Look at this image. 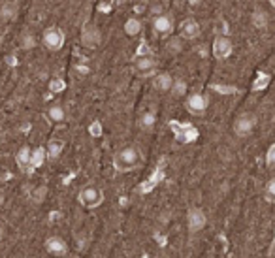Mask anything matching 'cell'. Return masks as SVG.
<instances>
[{"label":"cell","instance_id":"8","mask_svg":"<svg viewBox=\"0 0 275 258\" xmlns=\"http://www.w3.org/2000/svg\"><path fill=\"white\" fill-rule=\"evenodd\" d=\"M151 27H153V32L157 36H168L173 30V19L168 13H159L157 17H153Z\"/></svg>","mask_w":275,"mask_h":258},{"label":"cell","instance_id":"20","mask_svg":"<svg viewBox=\"0 0 275 258\" xmlns=\"http://www.w3.org/2000/svg\"><path fill=\"white\" fill-rule=\"evenodd\" d=\"M251 21H252V27H256L258 30H262V29H266V27H268V21H270V19H268L266 11L256 10V11H252Z\"/></svg>","mask_w":275,"mask_h":258},{"label":"cell","instance_id":"19","mask_svg":"<svg viewBox=\"0 0 275 258\" xmlns=\"http://www.w3.org/2000/svg\"><path fill=\"white\" fill-rule=\"evenodd\" d=\"M141 32V21L136 19V17H130V19H126L125 21V34L126 36H130V38H134L138 34Z\"/></svg>","mask_w":275,"mask_h":258},{"label":"cell","instance_id":"7","mask_svg":"<svg viewBox=\"0 0 275 258\" xmlns=\"http://www.w3.org/2000/svg\"><path fill=\"white\" fill-rule=\"evenodd\" d=\"M42 42L49 51H58L64 45V32L57 27H49L42 36Z\"/></svg>","mask_w":275,"mask_h":258},{"label":"cell","instance_id":"28","mask_svg":"<svg viewBox=\"0 0 275 258\" xmlns=\"http://www.w3.org/2000/svg\"><path fill=\"white\" fill-rule=\"evenodd\" d=\"M2 237H4V230H2V228H0V239H2Z\"/></svg>","mask_w":275,"mask_h":258},{"label":"cell","instance_id":"16","mask_svg":"<svg viewBox=\"0 0 275 258\" xmlns=\"http://www.w3.org/2000/svg\"><path fill=\"white\" fill-rule=\"evenodd\" d=\"M157 123V117H155V113L153 112H145L139 115V119H138V126L141 128V130H153V126Z\"/></svg>","mask_w":275,"mask_h":258},{"label":"cell","instance_id":"24","mask_svg":"<svg viewBox=\"0 0 275 258\" xmlns=\"http://www.w3.org/2000/svg\"><path fill=\"white\" fill-rule=\"evenodd\" d=\"M266 166L270 170L275 168V143L270 149H268V153H266Z\"/></svg>","mask_w":275,"mask_h":258},{"label":"cell","instance_id":"17","mask_svg":"<svg viewBox=\"0 0 275 258\" xmlns=\"http://www.w3.org/2000/svg\"><path fill=\"white\" fill-rule=\"evenodd\" d=\"M46 149L44 147H36L34 151H30V166H32V170L34 168H40L44 162H46Z\"/></svg>","mask_w":275,"mask_h":258},{"label":"cell","instance_id":"2","mask_svg":"<svg viewBox=\"0 0 275 258\" xmlns=\"http://www.w3.org/2000/svg\"><path fill=\"white\" fill-rule=\"evenodd\" d=\"M78 200L83 207H87V209H94V207H98V205H102L104 202V192L100 187H94V185H87V187H83L78 194Z\"/></svg>","mask_w":275,"mask_h":258},{"label":"cell","instance_id":"27","mask_svg":"<svg viewBox=\"0 0 275 258\" xmlns=\"http://www.w3.org/2000/svg\"><path fill=\"white\" fill-rule=\"evenodd\" d=\"M2 203H4V194L0 192V205H2Z\"/></svg>","mask_w":275,"mask_h":258},{"label":"cell","instance_id":"1","mask_svg":"<svg viewBox=\"0 0 275 258\" xmlns=\"http://www.w3.org/2000/svg\"><path fill=\"white\" fill-rule=\"evenodd\" d=\"M141 164V155L134 145L121 147L113 155V168L121 173L132 172Z\"/></svg>","mask_w":275,"mask_h":258},{"label":"cell","instance_id":"6","mask_svg":"<svg viewBox=\"0 0 275 258\" xmlns=\"http://www.w3.org/2000/svg\"><path fill=\"white\" fill-rule=\"evenodd\" d=\"M207 225V215L204 209L200 207H191L189 213H187V228L191 234H198L202 232Z\"/></svg>","mask_w":275,"mask_h":258},{"label":"cell","instance_id":"23","mask_svg":"<svg viewBox=\"0 0 275 258\" xmlns=\"http://www.w3.org/2000/svg\"><path fill=\"white\" fill-rule=\"evenodd\" d=\"M183 38L179 36V38H172L168 44H166V49L170 51V53H179L181 51V47H183V42H181Z\"/></svg>","mask_w":275,"mask_h":258},{"label":"cell","instance_id":"9","mask_svg":"<svg viewBox=\"0 0 275 258\" xmlns=\"http://www.w3.org/2000/svg\"><path fill=\"white\" fill-rule=\"evenodd\" d=\"M134 70L139 76H153L157 70V58L151 55H139L134 60Z\"/></svg>","mask_w":275,"mask_h":258},{"label":"cell","instance_id":"12","mask_svg":"<svg viewBox=\"0 0 275 258\" xmlns=\"http://www.w3.org/2000/svg\"><path fill=\"white\" fill-rule=\"evenodd\" d=\"M172 83H173V78L168 72L153 74V78H151V87L157 90V92H170Z\"/></svg>","mask_w":275,"mask_h":258},{"label":"cell","instance_id":"3","mask_svg":"<svg viewBox=\"0 0 275 258\" xmlns=\"http://www.w3.org/2000/svg\"><path fill=\"white\" fill-rule=\"evenodd\" d=\"M256 128V117L254 113H241L234 119L232 130L238 138H249Z\"/></svg>","mask_w":275,"mask_h":258},{"label":"cell","instance_id":"26","mask_svg":"<svg viewBox=\"0 0 275 258\" xmlns=\"http://www.w3.org/2000/svg\"><path fill=\"white\" fill-rule=\"evenodd\" d=\"M62 89H64V85H62L60 79H53V81H51V90H53V92H58V90H62Z\"/></svg>","mask_w":275,"mask_h":258},{"label":"cell","instance_id":"4","mask_svg":"<svg viewBox=\"0 0 275 258\" xmlns=\"http://www.w3.org/2000/svg\"><path fill=\"white\" fill-rule=\"evenodd\" d=\"M185 108L192 115H204L207 112V108H209V98L204 92H191L187 96V100H185Z\"/></svg>","mask_w":275,"mask_h":258},{"label":"cell","instance_id":"25","mask_svg":"<svg viewBox=\"0 0 275 258\" xmlns=\"http://www.w3.org/2000/svg\"><path fill=\"white\" fill-rule=\"evenodd\" d=\"M34 45H36V38L32 36V34H27V36L23 38V47L25 49H32Z\"/></svg>","mask_w":275,"mask_h":258},{"label":"cell","instance_id":"22","mask_svg":"<svg viewBox=\"0 0 275 258\" xmlns=\"http://www.w3.org/2000/svg\"><path fill=\"white\" fill-rule=\"evenodd\" d=\"M264 198L270 203H275V179H270L264 187Z\"/></svg>","mask_w":275,"mask_h":258},{"label":"cell","instance_id":"29","mask_svg":"<svg viewBox=\"0 0 275 258\" xmlns=\"http://www.w3.org/2000/svg\"><path fill=\"white\" fill-rule=\"evenodd\" d=\"M270 2H272V6H274V8H275V0H270Z\"/></svg>","mask_w":275,"mask_h":258},{"label":"cell","instance_id":"10","mask_svg":"<svg viewBox=\"0 0 275 258\" xmlns=\"http://www.w3.org/2000/svg\"><path fill=\"white\" fill-rule=\"evenodd\" d=\"M81 44L85 45V47L96 49L98 45L102 44V32H100L96 27L87 25V27L83 29V32H81Z\"/></svg>","mask_w":275,"mask_h":258},{"label":"cell","instance_id":"5","mask_svg":"<svg viewBox=\"0 0 275 258\" xmlns=\"http://www.w3.org/2000/svg\"><path fill=\"white\" fill-rule=\"evenodd\" d=\"M232 51H234V44H232V38L230 36H226V34L215 36L213 45H211V53H213L215 58L224 60V58H228L232 55Z\"/></svg>","mask_w":275,"mask_h":258},{"label":"cell","instance_id":"11","mask_svg":"<svg viewBox=\"0 0 275 258\" xmlns=\"http://www.w3.org/2000/svg\"><path fill=\"white\" fill-rule=\"evenodd\" d=\"M44 247H46L47 253L53 255V257H66V255H68V245H66V241L58 236L47 237Z\"/></svg>","mask_w":275,"mask_h":258},{"label":"cell","instance_id":"21","mask_svg":"<svg viewBox=\"0 0 275 258\" xmlns=\"http://www.w3.org/2000/svg\"><path fill=\"white\" fill-rule=\"evenodd\" d=\"M170 92H172L173 96H185L187 94V83H185L183 79H173Z\"/></svg>","mask_w":275,"mask_h":258},{"label":"cell","instance_id":"14","mask_svg":"<svg viewBox=\"0 0 275 258\" xmlns=\"http://www.w3.org/2000/svg\"><path fill=\"white\" fill-rule=\"evenodd\" d=\"M15 158H17V166L23 172H27V173L32 172V166H30V149L28 147H21Z\"/></svg>","mask_w":275,"mask_h":258},{"label":"cell","instance_id":"15","mask_svg":"<svg viewBox=\"0 0 275 258\" xmlns=\"http://www.w3.org/2000/svg\"><path fill=\"white\" fill-rule=\"evenodd\" d=\"M62 149H64V142L62 140H51L46 147V155L49 160H57L62 155Z\"/></svg>","mask_w":275,"mask_h":258},{"label":"cell","instance_id":"13","mask_svg":"<svg viewBox=\"0 0 275 258\" xmlns=\"http://www.w3.org/2000/svg\"><path fill=\"white\" fill-rule=\"evenodd\" d=\"M179 36L183 38V40H194L200 36V25L196 19L192 17H189V19H185L181 23V27H179Z\"/></svg>","mask_w":275,"mask_h":258},{"label":"cell","instance_id":"18","mask_svg":"<svg viewBox=\"0 0 275 258\" xmlns=\"http://www.w3.org/2000/svg\"><path fill=\"white\" fill-rule=\"evenodd\" d=\"M47 119H49L51 123H62V121L66 119L64 108H62V106H51V108L47 110Z\"/></svg>","mask_w":275,"mask_h":258}]
</instances>
